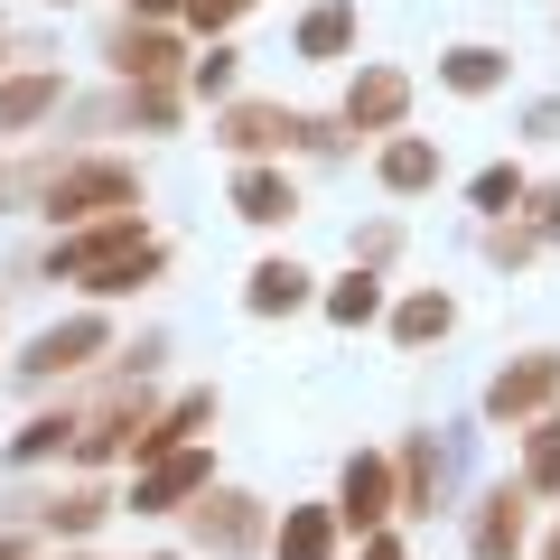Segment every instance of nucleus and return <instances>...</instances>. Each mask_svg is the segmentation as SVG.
I'll list each match as a JSON object with an SVG mask.
<instances>
[{
	"label": "nucleus",
	"instance_id": "obj_12",
	"mask_svg": "<svg viewBox=\"0 0 560 560\" xmlns=\"http://www.w3.org/2000/svg\"><path fill=\"white\" fill-rule=\"evenodd\" d=\"M401 113H411V75L401 66H364L346 84V131H401Z\"/></svg>",
	"mask_w": 560,
	"mask_h": 560
},
{
	"label": "nucleus",
	"instance_id": "obj_21",
	"mask_svg": "<svg viewBox=\"0 0 560 560\" xmlns=\"http://www.w3.org/2000/svg\"><path fill=\"white\" fill-rule=\"evenodd\" d=\"M318 308H327L337 327H374V318H383V280H374V271H346V280H327V290H318Z\"/></svg>",
	"mask_w": 560,
	"mask_h": 560
},
{
	"label": "nucleus",
	"instance_id": "obj_7",
	"mask_svg": "<svg viewBox=\"0 0 560 560\" xmlns=\"http://www.w3.org/2000/svg\"><path fill=\"white\" fill-rule=\"evenodd\" d=\"M103 57H113L121 84H178V28H160V20H121L113 38H103Z\"/></svg>",
	"mask_w": 560,
	"mask_h": 560
},
{
	"label": "nucleus",
	"instance_id": "obj_6",
	"mask_svg": "<svg viewBox=\"0 0 560 560\" xmlns=\"http://www.w3.org/2000/svg\"><path fill=\"white\" fill-rule=\"evenodd\" d=\"M261 504L253 495H234V486H206L197 495V551H215V560H243V551H261Z\"/></svg>",
	"mask_w": 560,
	"mask_h": 560
},
{
	"label": "nucleus",
	"instance_id": "obj_36",
	"mask_svg": "<svg viewBox=\"0 0 560 560\" xmlns=\"http://www.w3.org/2000/svg\"><path fill=\"white\" fill-rule=\"evenodd\" d=\"M150 560H168V551H150Z\"/></svg>",
	"mask_w": 560,
	"mask_h": 560
},
{
	"label": "nucleus",
	"instance_id": "obj_32",
	"mask_svg": "<svg viewBox=\"0 0 560 560\" xmlns=\"http://www.w3.org/2000/svg\"><path fill=\"white\" fill-rule=\"evenodd\" d=\"M533 140H560V103H533Z\"/></svg>",
	"mask_w": 560,
	"mask_h": 560
},
{
	"label": "nucleus",
	"instance_id": "obj_33",
	"mask_svg": "<svg viewBox=\"0 0 560 560\" xmlns=\"http://www.w3.org/2000/svg\"><path fill=\"white\" fill-rule=\"evenodd\" d=\"M355 560H401V541H393V533H364V551H355Z\"/></svg>",
	"mask_w": 560,
	"mask_h": 560
},
{
	"label": "nucleus",
	"instance_id": "obj_18",
	"mask_svg": "<svg viewBox=\"0 0 560 560\" xmlns=\"http://www.w3.org/2000/svg\"><path fill=\"white\" fill-rule=\"evenodd\" d=\"M57 103H66V84L47 75V66H38V75H0V131H38Z\"/></svg>",
	"mask_w": 560,
	"mask_h": 560
},
{
	"label": "nucleus",
	"instance_id": "obj_35",
	"mask_svg": "<svg viewBox=\"0 0 560 560\" xmlns=\"http://www.w3.org/2000/svg\"><path fill=\"white\" fill-rule=\"evenodd\" d=\"M541 560H560V533H551V541H541Z\"/></svg>",
	"mask_w": 560,
	"mask_h": 560
},
{
	"label": "nucleus",
	"instance_id": "obj_14",
	"mask_svg": "<svg viewBox=\"0 0 560 560\" xmlns=\"http://www.w3.org/2000/svg\"><path fill=\"white\" fill-rule=\"evenodd\" d=\"M234 215L243 224H290V215H300V187L280 178L271 160H243L234 168Z\"/></svg>",
	"mask_w": 560,
	"mask_h": 560
},
{
	"label": "nucleus",
	"instance_id": "obj_25",
	"mask_svg": "<svg viewBox=\"0 0 560 560\" xmlns=\"http://www.w3.org/2000/svg\"><path fill=\"white\" fill-rule=\"evenodd\" d=\"M467 197H477V215H486V224H504V215H523V197H533V178H523V168L504 160V168H486V178L467 187Z\"/></svg>",
	"mask_w": 560,
	"mask_h": 560
},
{
	"label": "nucleus",
	"instance_id": "obj_30",
	"mask_svg": "<svg viewBox=\"0 0 560 560\" xmlns=\"http://www.w3.org/2000/svg\"><path fill=\"white\" fill-rule=\"evenodd\" d=\"M523 215H533L541 243H560V187H533V197H523Z\"/></svg>",
	"mask_w": 560,
	"mask_h": 560
},
{
	"label": "nucleus",
	"instance_id": "obj_38",
	"mask_svg": "<svg viewBox=\"0 0 560 560\" xmlns=\"http://www.w3.org/2000/svg\"><path fill=\"white\" fill-rule=\"evenodd\" d=\"M0 47H10V38H0Z\"/></svg>",
	"mask_w": 560,
	"mask_h": 560
},
{
	"label": "nucleus",
	"instance_id": "obj_16",
	"mask_svg": "<svg viewBox=\"0 0 560 560\" xmlns=\"http://www.w3.org/2000/svg\"><path fill=\"white\" fill-rule=\"evenodd\" d=\"M300 57L308 66H346V57H355V0H318V10H300Z\"/></svg>",
	"mask_w": 560,
	"mask_h": 560
},
{
	"label": "nucleus",
	"instance_id": "obj_11",
	"mask_svg": "<svg viewBox=\"0 0 560 560\" xmlns=\"http://www.w3.org/2000/svg\"><path fill=\"white\" fill-rule=\"evenodd\" d=\"M533 486H495V495H477V560H523V541H533Z\"/></svg>",
	"mask_w": 560,
	"mask_h": 560
},
{
	"label": "nucleus",
	"instance_id": "obj_1",
	"mask_svg": "<svg viewBox=\"0 0 560 560\" xmlns=\"http://www.w3.org/2000/svg\"><path fill=\"white\" fill-rule=\"evenodd\" d=\"M38 197H47V215H57V224L131 215V206H140V168H121V160H66V168H47V178H38Z\"/></svg>",
	"mask_w": 560,
	"mask_h": 560
},
{
	"label": "nucleus",
	"instance_id": "obj_9",
	"mask_svg": "<svg viewBox=\"0 0 560 560\" xmlns=\"http://www.w3.org/2000/svg\"><path fill=\"white\" fill-rule=\"evenodd\" d=\"M393 477H401V514H448V486H458V448L420 430V440L393 458Z\"/></svg>",
	"mask_w": 560,
	"mask_h": 560
},
{
	"label": "nucleus",
	"instance_id": "obj_37",
	"mask_svg": "<svg viewBox=\"0 0 560 560\" xmlns=\"http://www.w3.org/2000/svg\"><path fill=\"white\" fill-rule=\"evenodd\" d=\"M57 10H66V0H57Z\"/></svg>",
	"mask_w": 560,
	"mask_h": 560
},
{
	"label": "nucleus",
	"instance_id": "obj_3",
	"mask_svg": "<svg viewBox=\"0 0 560 560\" xmlns=\"http://www.w3.org/2000/svg\"><path fill=\"white\" fill-rule=\"evenodd\" d=\"M94 355H113V327L84 308V318H57L47 337H28V355H20V383H57V374H84Z\"/></svg>",
	"mask_w": 560,
	"mask_h": 560
},
{
	"label": "nucleus",
	"instance_id": "obj_10",
	"mask_svg": "<svg viewBox=\"0 0 560 560\" xmlns=\"http://www.w3.org/2000/svg\"><path fill=\"white\" fill-rule=\"evenodd\" d=\"M215 140L234 160H271V150H300V113H290V103H224Z\"/></svg>",
	"mask_w": 560,
	"mask_h": 560
},
{
	"label": "nucleus",
	"instance_id": "obj_24",
	"mask_svg": "<svg viewBox=\"0 0 560 560\" xmlns=\"http://www.w3.org/2000/svg\"><path fill=\"white\" fill-rule=\"evenodd\" d=\"M523 486L533 495H560V420H533L523 430Z\"/></svg>",
	"mask_w": 560,
	"mask_h": 560
},
{
	"label": "nucleus",
	"instance_id": "obj_8",
	"mask_svg": "<svg viewBox=\"0 0 560 560\" xmlns=\"http://www.w3.org/2000/svg\"><path fill=\"white\" fill-rule=\"evenodd\" d=\"M401 504V477H393V458H374V448H364V458H346V486H337V523L346 533H383V514H393Z\"/></svg>",
	"mask_w": 560,
	"mask_h": 560
},
{
	"label": "nucleus",
	"instance_id": "obj_2",
	"mask_svg": "<svg viewBox=\"0 0 560 560\" xmlns=\"http://www.w3.org/2000/svg\"><path fill=\"white\" fill-rule=\"evenodd\" d=\"M140 243H150V234H140V206H131V215H94V224H75V234L47 253V280H103L121 253H140Z\"/></svg>",
	"mask_w": 560,
	"mask_h": 560
},
{
	"label": "nucleus",
	"instance_id": "obj_31",
	"mask_svg": "<svg viewBox=\"0 0 560 560\" xmlns=\"http://www.w3.org/2000/svg\"><path fill=\"white\" fill-rule=\"evenodd\" d=\"M131 20H160L168 28V20H187V0H131Z\"/></svg>",
	"mask_w": 560,
	"mask_h": 560
},
{
	"label": "nucleus",
	"instance_id": "obj_17",
	"mask_svg": "<svg viewBox=\"0 0 560 560\" xmlns=\"http://www.w3.org/2000/svg\"><path fill=\"white\" fill-rule=\"evenodd\" d=\"M75 430H84L75 401H57V411L20 420V430H10V467H38V458H57V448H75Z\"/></svg>",
	"mask_w": 560,
	"mask_h": 560
},
{
	"label": "nucleus",
	"instance_id": "obj_22",
	"mask_svg": "<svg viewBox=\"0 0 560 560\" xmlns=\"http://www.w3.org/2000/svg\"><path fill=\"white\" fill-rule=\"evenodd\" d=\"M38 514H47V533H103V514H113V495H103V486H66V495H47L38 504Z\"/></svg>",
	"mask_w": 560,
	"mask_h": 560
},
{
	"label": "nucleus",
	"instance_id": "obj_29",
	"mask_svg": "<svg viewBox=\"0 0 560 560\" xmlns=\"http://www.w3.org/2000/svg\"><path fill=\"white\" fill-rule=\"evenodd\" d=\"M243 10H253V0H187V28H206V38H215V28H234Z\"/></svg>",
	"mask_w": 560,
	"mask_h": 560
},
{
	"label": "nucleus",
	"instance_id": "obj_26",
	"mask_svg": "<svg viewBox=\"0 0 560 560\" xmlns=\"http://www.w3.org/2000/svg\"><path fill=\"white\" fill-rule=\"evenodd\" d=\"M121 121H131V131H168V121H178V84H131V94H121Z\"/></svg>",
	"mask_w": 560,
	"mask_h": 560
},
{
	"label": "nucleus",
	"instance_id": "obj_20",
	"mask_svg": "<svg viewBox=\"0 0 560 560\" xmlns=\"http://www.w3.org/2000/svg\"><path fill=\"white\" fill-rule=\"evenodd\" d=\"M448 327H458V300H448V290H411V300L393 308V337L401 346H430V337H448Z\"/></svg>",
	"mask_w": 560,
	"mask_h": 560
},
{
	"label": "nucleus",
	"instance_id": "obj_28",
	"mask_svg": "<svg viewBox=\"0 0 560 560\" xmlns=\"http://www.w3.org/2000/svg\"><path fill=\"white\" fill-rule=\"evenodd\" d=\"M187 94H206V103H224V94H234V47H206V57L187 66Z\"/></svg>",
	"mask_w": 560,
	"mask_h": 560
},
{
	"label": "nucleus",
	"instance_id": "obj_13",
	"mask_svg": "<svg viewBox=\"0 0 560 560\" xmlns=\"http://www.w3.org/2000/svg\"><path fill=\"white\" fill-rule=\"evenodd\" d=\"M308 300H318V280H308V271H300L290 253L253 261V280H243V308H253V318H300Z\"/></svg>",
	"mask_w": 560,
	"mask_h": 560
},
{
	"label": "nucleus",
	"instance_id": "obj_5",
	"mask_svg": "<svg viewBox=\"0 0 560 560\" xmlns=\"http://www.w3.org/2000/svg\"><path fill=\"white\" fill-rule=\"evenodd\" d=\"M206 486H215V458L187 440V448H168V458H150L131 477V514H178V504H197Z\"/></svg>",
	"mask_w": 560,
	"mask_h": 560
},
{
	"label": "nucleus",
	"instance_id": "obj_19",
	"mask_svg": "<svg viewBox=\"0 0 560 560\" xmlns=\"http://www.w3.org/2000/svg\"><path fill=\"white\" fill-rule=\"evenodd\" d=\"M383 187H393V197H420V187H440V150H430V140H411V131H401V140H383Z\"/></svg>",
	"mask_w": 560,
	"mask_h": 560
},
{
	"label": "nucleus",
	"instance_id": "obj_34",
	"mask_svg": "<svg viewBox=\"0 0 560 560\" xmlns=\"http://www.w3.org/2000/svg\"><path fill=\"white\" fill-rule=\"evenodd\" d=\"M0 560H38V541H20V533H0Z\"/></svg>",
	"mask_w": 560,
	"mask_h": 560
},
{
	"label": "nucleus",
	"instance_id": "obj_23",
	"mask_svg": "<svg viewBox=\"0 0 560 560\" xmlns=\"http://www.w3.org/2000/svg\"><path fill=\"white\" fill-rule=\"evenodd\" d=\"M440 84H448V94H495V84H504V57H495V47H448V57H440Z\"/></svg>",
	"mask_w": 560,
	"mask_h": 560
},
{
	"label": "nucleus",
	"instance_id": "obj_15",
	"mask_svg": "<svg viewBox=\"0 0 560 560\" xmlns=\"http://www.w3.org/2000/svg\"><path fill=\"white\" fill-rule=\"evenodd\" d=\"M337 504H290L280 514V533H271V560H337Z\"/></svg>",
	"mask_w": 560,
	"mask_h": 560
},
{
	"label": "nucleus",
	"instance_id": "obj_27",
	"mask_svg": "<svg viewBox=\"0 0 560 560\" xmlns=\"http://www.w3.org/2000/svg\"><path fill=\"white\" fill-rule=\"evenodd\" d=\"M160 261H168L160 243H140V253H121V261H113V271H103V280H84V290H94V300H121V290H140V280L160 271Z\"/></svg>",
	"mask_w": 560,
	"mask_h": 560
},
{
	"label": "nucleus",
	"instance_id": "obj_4",
	"mask_svg": "<svg viewBox=\"0 0 560 560\" xmlns=\"http://www.w3.org/2000/svg\"><path fill=\"white\" fill-rule=\"evenodd\" d=\"M551 401H560V355H514L486 383V420H504V430H533Z\"/></svg>",
	"mask_w": 560,
	"mask_h": 560
}]
</instances>
